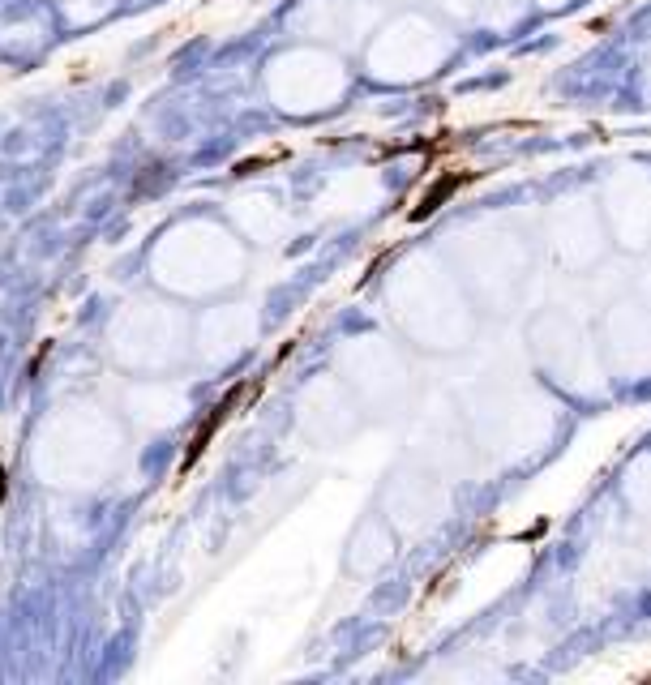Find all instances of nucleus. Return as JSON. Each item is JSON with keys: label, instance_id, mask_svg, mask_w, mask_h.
Wrapping results in <instances>:
<instances>
[{"label": "nucleus", "instance_id": "f257e3e1", "mask_svg": "<svg viewBox=\"0 0 651 685\" xmlns=\"http://www.w3.org/2000/svg\"><path fill=\"white\" fill-rule=\"evenodd\" d=\"M240 394H245V390L236 386L232 394H227V399H219L215 407H210V416L198 424V433L189 437V446H185V463H180V467H189V463H198V459H202V450L210 446V437H215V429H219V424H223L227 416H232V407L240 403Z\"/></svg>", "mask_w": 651, "mask_h": 685}, {"label": "nucleus", "instance_id": "f03ea898", "mask_svg": "<svg viewBox=\"0 0 651 685\" xmlns=\"http://www.w3.org/2000/svg\"><path fill=\"white\" fill-rule=\"evenodd\" d=\"M5 493H9V476H5V467H0V506H5Z\"/></svg>", "mask_w": 651, "mask_h": 685}]
</instances>
